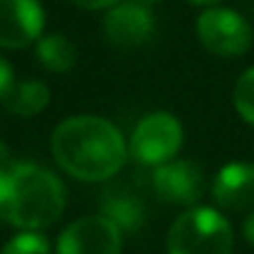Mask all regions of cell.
Here are the masks:
<instances>
[{
  "instance_id": "cell-15",
  "label": "cell",
  "mask_w": 254,
  "mask_h": 254,
  "mask_svg": "<svg viewBox=\"0 0 254 254\" xmlns=\"http://www.w3.org/2000/svg\"><path fill=\"white\" fill-rule=\"evenodd\" d=\"M235 109L247 124L254 126V67L247 69L235 84Z\"/></svg>"
},
{
  "instance_id": "cell-11",
  "label": "cell",
  "mask_w": 254,
  "mask_h": 254,
  "mask_svg": "<svg viewBox=\"0 0 254 254\" xmlns=\"http://www.w3.org/2000/svg\"><path fill=\"white\" fill-rule=\"evenodd\" d=\"M104 215L119 225L121 232H138L146 222V207L138 197L126 192H111L104 200Z\"/></svg>"
},
{
  "instance_id": "cell-6",
  "label": "cell",
  "mask_w": 254,
  "mask_h": 254,
  "mask_svg": "<svg viewBox=\"0 0 254 254\" xmlns=\"http://www.w3.org/2000/svg\"><path fill=\"white\" fill-rule=\"evenodd\" d=\"M57 254H121V230L106 215L82 217L60 235Z\"/></svg>"
},
{
  "instance_id": "cell-12",
  "label": "cell",
  "mask_w": 254,
  "mask_h": 254,
  "mask_svg": "<svg viewBox=\"0 0 254 254\" xmlns=\"http://www.w3.org/2000/svg\"><path fill=\"white\" fill-rule=\"evenodd\" d=\"M37 62L55 74L69 72L77 62V50L64 35H47L37 40Z\"/></svg>"
},
{
  "instance_id": "cell-7",
  "label": "cell",
  "mask_w": 254,
  "mask_h": 254,
  "mask_svg": "<svg viewBox=\"0 0 254 254\" xmlns=\"http://www.w3.org/2000/svg\"><path fill=\"white\" fill-rule=\"evenodd\" d=\"M156 20L148 5H141L136 0L131 2H116L109 7L104 17V35L116 47H141L153 37Z\"/></svg>"
},
{
  "instance_id": "cell-20",
  "label": "cell",
  "mask_w": 254,
  "mask_h": 254,
  "mask_svg": "<svg viewBox=\"0 0 254 254\" xmlns=\"http://www.w3.org/2000/svg\"><path fill=\"white\" fill-rule=\"evenodd\" d=\"M136 2H141V5H156V2H161V0H136Z\"/></svg>"
},
{
  "instance_id": "cell-19",
  "label": "cell",
  "mask_w": 254,
  "mask_h": 254,
  "mask_svg": "<svg viewBox=\"0 0 254 254\" xmlns=\"http://www.w3.org/2000/svg\"><path fill=\"white\" fill-rule=\"evenodd\" d=\"M188 2H192V5H215L220 0H188Z\"/></svg>"
},
{
  "instance_id": "cell-18",
  "label": "cell",
  "mask_w": 254,
  "mask_h": 254,
  "mask_svg": "<svg viewBox=\"0 0 254 254\" xmlns=\"http://www.w3.org/2000/svg\"><path fill=\"white\" fill-rule=\"evenodd\" d=\"M245 237H247V242L254 245V212L245 220Z\"/></svg>"
},
{
  "instance_id": "cell-4",
  "label": "cell",
  "mask_w": 254,
  "mask_h": 254,
  "mask_svg": "<svg viewBox=\"0 0 254 254\" xmlns=\"http://www.w3.org/2000/svg\"><path fill=\"white\" fill-rule=\"evenodd\" d=\"M183 146V124L168 114L156 111L138 121L131 133V156L146 166H161L173 161Z\"/></svg>"
},
{
  "instance_id": "cell-1",
  "label": "cell",
  "mask_w": 254,
  "mask_h": 254,
  "mask_svg": "<svg viewBox=\"0 0 254 254\" xmlns=\"http://www.w3.org/2000/svg\"><path fill=\"white\" fill-rule=\"evenodd\" d=\"M52 156L72 178L99 183L121 170L126 161V143L111 121L82 114L55 128Z\"/></svg>"
},
{
  "instance_id": "cell-13",
  "label": "cell",
  "mask_w": 254,
  "mask_h": 254,
  "mask_svg": "<svg viewBox=\"0 0 254 254\" xmlns=\"http://www.w3.org/2000/svg\"><path fill=\"white\" fill-rule=\"evenodd\" d=\"M2 101L7 111L15 116H35L50 104V89L37 79H30V82L15 84V89Z\"/></svg>"
},
{
  "instance_id": "cell-2",
  "label": "cell",
  "mask_w": 254,
  "mask_h": 254,
  "mask_svg": "<svg viewBox=\"0 0 254 254\" xmlns=\"http://www.w3.org/2000/svg\"><path fill=\"white\" fill-rule=\"evenodd\" d=\"M62 180L37 163L10 161L0 166V217L20 230H45L64 210Z\"/></svg>"
},
{
  "instance_id": "cell-10",
  "label": "cell",
  "mask_w": 254,
  "mask_h": 254,
  "mask_svg": "<svg viewBox=\"0 0 254 254\" xmlns=\"http://www.w3.org/2000/svg\"><path fill=\"white\" fill-rule=\"evenodd\" d=\"M212 197L222 210H250L254 207V166L227 163L212 180Z\"/></svg>"
},
{
  "instance_id": "cell-3",
  "label": "cell",
  "mask_w": 254,
  "mask_h": 254,
  "mask_svg": "<svg viewBox=\"0 0 254 254\" xmlns=\"http://www.w3.org/2000/svg\"><path fill=\"white\" fill-rule=\"evenodd\" d=\"M235 245L227 217L212 207H190L170 225L168 254H230Z\"/></svg>"
},
{
  "instance_id": "cell-17",
  "label": "cell",
  "mask_w": 254,
  "mask_h": 254,
  "mask_svg": "<svg viewBox=\"0 0 254 254\" xmlns=\"http://www.w3.org/2000/svg\"><path fill=\"white\" fill-rule=\"evenodd\" d=\"M77 7H84V10H109L111 5H116L119 0H72Z\"/></svg>"
},
{
  "instance_id": "cell-5",
  "label": "cell",
  "mask_w": 254,
  "mask_h": 254,
  "mask_svg": "<svg viewBox=\"0 0 254 254\" xmlns=\"http://www.w3.org/2000/svg\"><path fill=\"white\" fill-rule=\"evenodd\" d=\"M195 27L200 45L217 57H240L252 45L250 22L230 7H207Z\"/></svg>"
},
{
  "instance_id": "cell-8",
  "label": "cell",
  "mask_w": 254,
  "mask_h": 254,
  "mask_svg": "<svg viewBox=\"0 0 254 254\" xmlns=\"http://www.w3.org/2000/svg\"><path fill=\"white\" fill-rule=\"evenodd\" d=\"M45 10L37 0H0V47L20 50L40 40Z\"/></svg>"
},
{
  "instance_id": "cell-9",
  "label": "cell",
  "mask_w": 254,
  "mask_h": 254,
  "mask_svg": "<svg viewBox=\"0 0 254 254\" xmlns=\"http://www.w3.org/2000/svg\"><path fill=\"white\" fill-rule=\"evenodd\" d=\"M153 188L170 205H192L202 195V170L192 161H166L153 170Z\"/></svg>"
},
{
  "instance_id": "cell-16",
  "label": "cell",
  "mask_w": 254,
  "mask_h": 254,
  "mask_svg": "<svg viewBox=\"0 0 254 254\" xmlns=\"http://www.w3.org/2000/svg\"><path fill=\"white\" fill-rule=\"evenodd\" d=\"M15 89V72L5 57H0V99H5Z\"/></svg>"
},
{
  "instance_id": "cell-14",
  "label": "cell",
  "mask_w": 254,
  "mask_h": 254,
  "mask_svg": "<svg viewBox=\"0 0 254 254\" xmlns=\"http://www.w3.org/2000/svg\"><path fill=\"white\" fill-rule=\"evenodd\" d=\"M2 254H50V242L37 230H27V232L15 235L2 247Z\"/></svg>"
}]
</instances>
